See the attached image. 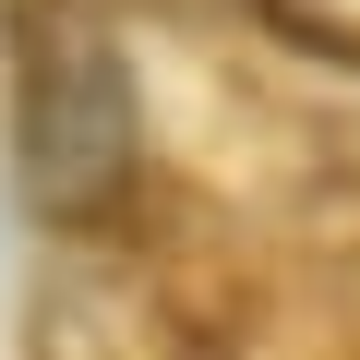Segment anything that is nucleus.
Wrapping results in <instances>:
<instances>
[{"mask_svg": "<svg viewBox=\"0 0 360 360\" xmlns=\"http://www.w3.org/2000/svg\"><path fill=\"white\" fill-rule=\"evenodd\" d=\"M13 156L49 217H96L132 168V84L96 37H37L13 84Z\"/></svg>", "mask_w": 360, "mask_h": 360, "instance_id": "f257e3e1", "label": "nucleus"}]
</instances>
